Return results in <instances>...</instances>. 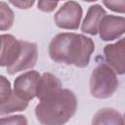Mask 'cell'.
Instances as JSON below:
<instances>
[{"label":"cell","mask_w":125,"mask_h":125,"mask_svg":"<svg viewBox=\"0 0 125 125\" xmlns=\"http://www.w3.org/2000/svg\"><path fill=\"white\" fill-rule=\"evenodd\" d=\"M95 50L93 40L83 34L62 32L57 34L49 44V56L58 63L86 67Z\"/></svg>","instance_id":"1"},{"label":"cell","mask_w":125,"mask_h":125,"mask_svg":"<svg viewBox=\"0 0 125 125\" xmlns=\"http://www.w3.org/2000/svg\"><path fill=\"white\" fill-rule=\"evenodd\" d=\"M119 87V80L115 71L106 63H100L91 72L90 93L97 99H108L114 95Z\"/></svg>","instance_id":"3"},{"label":"cell","mask_w":125,"mask_h":125,"mask_svg":"<svg viewBox=\"0 0 125 125\" xmlns=\"http://www.w3.org/2000/svg\"><path fill=\"white\" fill-rule=\"evenodd\" d=\"M82 1H85V2H95V1H98V0H82Z\"/></svg>","instance_id":"21"},{"label":"cell","mask_w":125,"mask_h":125,"mask_svg":"<svg viewBox=\"0 0 125 125\" xmlns=\"http://www.w3.org/2000/svg\"><path fill=\"white\" fill-rule=\"evenodd\" d=\"M3 46L0 52V66L6 68L16 63L22 50V40L17 39L12 34H2Z\"/></svg>","instance_id":"8"},{"label":"cell","mask_w":125,"mask_h":125,"mask_svg":"<svg viewBox=\"0 0 125 125\" xmlns=\"http://www.w3.org/2000/svg\"><path fill=\"white\" fill-rule=\"evenodd\" d=\"M28 106V102L19 98L14 92L11 94L9 99L0 104V115L13 113L16 111L25 110Z\"/></svg>","instance_id":"13"},{"label":"cell","mask_w":125,"mask_h":125,"mask_svg":"<svg viewBox=\"0 0 125 125\" xmlns=\"http://www.w3.org/2000/svg\"><path fill=\"white\" fill-rule=\"evenodd\" d=\"M92 124H113V125H122L124 124V119L122 114L115 110L114 108H102L99 109L93 116Z\"/></svg>","instance_id":"12"},{"label":"cell","mask_w":125,"mask_h":125,"mask_svg":"<svg viewBox=\"0 0 125 125\" xmlns=\"http://www.w3.org/2000/svg\"><path fill=\"white\" fill-rule=\"evenodd\" d=\"M61 89V80L50 72H44L42 75H40V78L38 80L35 97H37L39 101H42L59 92Z\"/></svg>","instance_id":"10"},{"label":"cell","mask_w":125,"mask_h":125,"mask_svg":"<svg viewBox=\"0 0 125 125\" xmlns=\"http://www.w3.org/2000/svg\"><path fill=\"white\" fill-rule=\"evenodd\" d=\"M38 59V50H37V45L32 42L24 41L22 40V50L21 53L16 62L14 65L11 67L6 68L7 72L11 75L16 74L20 71L26 70V69H31L32 67L35 66Z\"/></svg>","instance_id":"7"},{"label":"cell","mask_w":125,"mask_h":125,"mask_svg":"<svg viewBox=\"0 0 125 125\" xmlns=\"http://www.w3.org/2000/svg\"><path fill=\"white\" fill-rule=\"evenodd\" d=\"M77 99L68 89H61L54 95L40 101L35 107L36 119L45 125L66 123L76 112Z\"/></svg>","instance_id":"2"},{"label":"cell","mask_w":125,"mask_h":125,"mask_svg":"<svg viewBox=\"0 0 125 125\" xmlns=\"http://www.w3.org/2000/svg\"><path fill=\"white\" fill-rule=\"evenodd\" d=\"M2 46H3V37H2V35H0V52H1Z\"/></svg>","instance_id":"20"},{"label":"cell","mask_w":125,"mask_h":125,"mask_svg":"<svg viewBox=\"0 0 125 125\" xmlns=\"http://www.w3.org/2000/svg\"><path fill=\"white\" fill-rule=\"evenodd\" d=\"M62 0H38L37 7L38 10L45 12V13H50L53 12L56 7L58 6V3Z\"/></svg>","instance_id":"18"},{"label":"cell","mask_w":125,"mask_h":125,"mask_svg":"<svg viewBox=\"0 0 125 125\" xmlns=\"http://www.w3.org/2000/svg\"><path fill=\"white\" fill-rule=\"evenodd\" d=\"M40 73L35 70H29L19 75L14 81L13 92L21 99L30 101L35 98L36 86L40 78Z\"/></svg>","instance_id":"5"},{"label":"cell","mask_w":125,"mask_h":125,"mask_svg":"<svg viewBox=\"0 0 125 125\" xmlns=\"http://www.w3.org/2000/svg\"><path fill=\"white\" fill-rule=\"evenodd\" d=\"M125 20L123 17L104 15L98 26V32L104 41H112L124 34Z\"/></svg>","instance_id":"6"},{"label":"cell","mask_w":125,"mask_h":125,"mask_svg":"<svg viewBox=\"0 0 125 125\" xmlns=\"http://www.w3.org/2000/svg\"><path fill=\"white\" fill-rule=\"evenodd\" d=\"M15 21L13 10L5 2H0V30H8L12 27Z\"/></svg>","instance_id":"14"},{"label":"cell","mask_w":125,"mask_h":125,"mask_svg":"<svg viewBox=\"0 0 125 125\" xmlns=\"http://www.w3.org/2000/svg\"><path fill=\"white\" fill-rule=\"evenodd\" d=\"M124 52L125 44L123 38L113 44H108L104 48V58L107 62L106 64L111 67L116 74H124Z\"/></svg>","instance_id":"9"},{"label":"cell","mask_w":125,"mask_h":125,"mask_svg":"<svg viewBox=\"0 0 125 125\" xmlns=\"http://www.w3.org/2000/svg\"><path fill=\"white\" fill-rule=\"evenodd\" d=\"M106 15L105 10L99 4L92 5L89 7L86 17L82 22L81 30L84 33L90 35H96L98 33V26L102 18Z\"/></svg>","instance_id":"11"},{"label":"cell","mask_w":125,"mask_h":125,"mask_svg":"<svg viewBox=\"0 0 125 125\" xmlns=\"http://www.w3.org/2000/svg\"><path fill=\"white\" fill-rule=\"evenodd\" d=\"M8 1L13 6L19 9H21V10H25V9L31 8L36 0H8Z\"/></svg>","instance_id":"19"},{"label":"cell","mask_w":125,"mask_h":125,"mask_svg":"<svg viewBox=\"0 0 125 125\" xmlns=\"http://www.w3.org/2000/svg\"><path fill=\"white\" fill-rule=\"evenodd\" d=\"M103 3L113 12L123 14L125 11V0H103Z\"/></svg>","instance_id":"17"},{"label":"cell","mask_w":125,"mask_h":125,"mask_svg":"<svg viewBox=\"0 0 125 125\" xmlns=\"http://www.w3.org/2000/svg\"><path fill=\"white\" fill-rule=\"evenodd\" d=\"M0 124H12V125H26L27 124V119L23 115H11V116H6V117H1L0 118Z\"/></svg>","instance_id":"16"},{"label":"cell","mask_w":125,"mask_h":125,"mask_svg":"<svg viewBox=\"0 0 125 125\" xmlns=\"http://www.w3.org/2000/svg\"><path fill=\"white\" fill-rule=\"evenodd\" d=\"M82 8L75 1H66L54 15V21L56 25L62 29H77L81 18Z\"/></svg>","instance_id":"4"},{"label":"cell","mask_w":125,"mask_h":125,"mask_svg":"<svg viewBox=\"0 0 125 125\" xmlns=\"http://www.w3.org/2000/svg\"><path fill=\"white\" fill-rule=\"evenodd\" d=\"M13 93L10 81L3 75H0V104L9 99Z\"/></svg>","instance_id":"15"}]
</instances>
